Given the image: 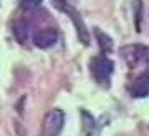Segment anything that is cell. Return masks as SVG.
<instances>
[{
	"instance_id": "cell-3",
	"label": "cell",
	"mask_w": 149,
	"mask_h": 136,
	"mask_svg": "<svg viewBox=\"0 0 149 136\" xmlns=\"http://www.w3.org/2000/svg\"><path fill=\"white\" fill-rule=\"evenodd\" d=\"M61 10L66 12V15L71 18L74 28H76V33H78V37H80V42L83 43V45H88V43H90V32L86 30V25H85V22L81 20L80 13L74 10L71 5H68V4H65Z\"/></svg>"
},
{
	"instance_id": "cell-5",
	"label": "cell",
	"mask_w": 149,
	"mask_h": 136,
	"mask_svg": "<svg viewBox=\"0 0 149 136\" xmlns=\"http://www.w3.org/2000/svg\"><path fill=\"white\" fill-rule=\"evenodd\" d=\"M129 93L136 98H143L149 95V75H143L129 85Z\"/></svg>"
},
{
	"instance_id": "cell-2",
	"label": "cell",
	"mask_w": 149,
	"mask_h": 136,
	"mask_svg": "<svg viewBox=\"0 0 149 136\" xmlns=\"http://www.w3.org/2000/svg\"><path fill=\"white\" fill-rule=\"evenodd\" d=\"M65 125V113L60 108L50 110L43 118L42 123V136H60Z\"/></svg>"
},
{
	"instance_id": "cell-1",
	"label": "cell",
	"mask_w": 149,
	"mask_h": 136,
	"mask_svg": "<svg viewBox=\"0 0 149 136\" xmlns=\"http://www.w3.org/2000/svg\"><path fill=\"white\" fill-rule=\"evenodd\" d=\"M91 75L93 78L101 85H108L109 78H111L113 72H114V63L106 57V55H98L91 60Z\"/></svg>"
},
{
	"instance_id": "cell-8",
	"label": "cell",
	"mask_w": 149,
	"mask_h": 136,
	"mask_svg": "<svg viewBox=\"0 0 149 136\" xmlns=\"http://www.w3.org/2000/svg\"><path fill=\"white\" fill-rule=\"evenodd\" d=\"M42 0H20V7L23 10H35L37 7H40Z\"/></svg>"
},
{
	"instance_id": "cell-6",
	"label": "cell",
	"mask_w": 149,
	"mask_h": 136,
	"mask_svg": "<svg viewBox=\"0 0 149 136\" xmlns=\"http://www.w3.org/2000/svg\"><path fill=\"white\" fill-rule=\"evenodd\" d=\"M12 33H13V37H15V40L18 43H25L27 38H28V25L22 20L13 22V25H12Z\"/></svg>"
},
{
	"instance_id": "cell-4",
	"label": "cell",
	"mask_w": 149,
	"mask_h": 136,
	"mask_svg": "<svg viewBox=\"0 0 149 136\" xmlns=\"http://www.w3.org/2000/svg\"><path fill=\"white\" fill-rule=\"evenodd\" d=\"M56 40H58V32L55 30V28H50V27L38 30L33 35V43L38 48H50L52 45L56 43Z\"/></svg>"
},
{
	"instance_id": "cell-9",
	"label": "cell",
	"mask_w": 149,
	"mask_h": 136,
	"mask_svg": "<svg viewBox=\"0 0 149 136\" xmlns=\"http://www.w3.org/2000/svg\"><path fill=\"white\" fill-rule=\"evenodd\" d=\"M53 4H55V7H56V8H60V10H61V8H63V5L66 4V0H53Z\"/></svg>"
},
{
	"instance_id": "cell-7",
	"label": "cell",
	"mask_w": 149,
	"mask_h": 136,
	"mask_svg": "<svg viewBox=\"0 0 149 136\" xmlns=\"http://www.w3.org/2000/svg\"><path fill=\"white\" fill-rule=\"evenodd\" d=\"M95 35H96V40H98V45L101 48L103 53H108L113 50V40L111 37H108L104 32H101L100 28H95Z\"/></svg>"
}]
</instances>
